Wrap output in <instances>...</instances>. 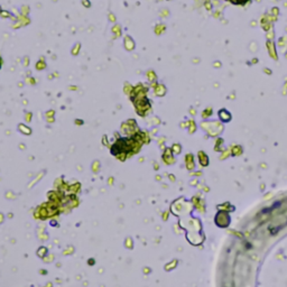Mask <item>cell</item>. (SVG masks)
Segmentation results:
<instances>
[{"label": "cell", "mask_w": 287, "mask_h": 287, "mask_svg": "<svg viewBox=\"0 0 287 287\" xmlns=\"http://www.w3.org/2000/svg\"><path fill=\"white\" fill-rule=\"evenodd\" d=\"M80 48H81V45H80V44H76L74 47L72 48V55H78Z\"/></svg>", "instance_id": "cell-9"}, {"label": "cell", "mask_w": 287, "mask_h": 287, "mask_svg": "<svg viewBox=\"0 0 287 287\" xmlns=\"http://www.w3.org/2000/svg\"><path fill=\"white\" fill-rule=\"evenodd\" d=\"M147 76H148V79L151 81V82H154L155 80H156V74L154 73L153 71H149L148 73H147Z\"/></svg>", "instance_id": "cell-11"}, {"label": "cell", "mask_w": 287, "mask_h": 287, "mask_svg": "<svg viewBox=\"0 0 287 287\" xmlns=\"http://www.w3.org/2000/svg\"><path fill=\"white\" fill-rule=\"evenodd\" d=\"M109 20H110V21H116V18H114L113 14H110V15H109Z\"/></svg>", "instance_id": "cell-15"}, {"label": "cell", "mask_w": 287, "mask_h": 287, "mask_svg": "<svg viewBox=\"0 0 287 287\" xmlns=\"http://www.w3.org/2000/svg\"><path fill=\"white\" fill-rule=\"evenodd\" d=\"M165 30V26L164 25H158V26H156V29H155V33L157 34V35H161V33Z\"/></svg>", "instance_id": "cell-6"}, {"label": "cell", "mask_w": 287, "mask_h": 287, "mask_svg": "<svg viewBox=\"0 0 287 287\" xmlns=\"http://www.w3.org/2000/svg\"><path fill=\"white\" fill-rule=\"evenodd\" d=\"M278 46L279 47H285L287 46V36H284V37H280L278 40Z\"/></svg>", "instance_id": "cell-5"}, {"label": "cell", "mask_w": 287, "mask_h": 287, "mask_svg": "<svg viewBox=\"0 0 287 287\" xmlns=\"http://www.w3.org/2000/svg\"><path fill=\"white\" fill-rule=\"evenodd\" d=\"M200 158H201V161H202L201 163H202L203 165H208V157L203 154V151H200Z\"/></svg>", "instance_id": "cell-8"}, {"label": "cell", "mask_w": 287, "mask_h": 287, "mask_svg": "<svg viewBox=\"0 0 287 287\" xmlns=\"http://www.w3.org/2000/svg\"><path fill=\"white\" fill-rule=\"evenodd\" d=\"M205 7H208V10H211V8H212V7H211V5H210V2H208V4L205 2Z\"/></svg>", "instance_id": "cell-16"}, {"label": "cell", "mask_w": 287, "mask_h": 287, "mask_svg": "<svg viewBox=\"0 0 287 287\" xmlns=\"http://www.w3.org/2000/svg\"><path fill=\"white\" fill-rule=\"evenodd\" d=\"M265 71H266V73H267V74H271V71H270V70H268V69H265Z\"/></svg>", "instance_id": "cell-17"}, {"label": "cell", "mask_w": 287, "mask_h": 287, "mask_svg": "<svg viewBox=\"0 0 287 287\" xmlns=\"http://www.w3.org/2000/svg\"><path fill=\"white\" fill-rule=\"evenodd\" d=\"M219 117H220L221 120L224 122H229L231 120V113H230L227 109H221V110L219 111Z\"/></svg>", "instance_id": "cell-2"}, {"label": "cell", "mask_w": 287, "mask_h": 287, "mask_svg": "<svg viewBox=\"0 0 287 287\" xmlns=\"http://www.w3.org/2000/svg\"><path fill=\"white\" fill-rule=\"evenodd\" d=\"M112 32H113L116 35L119 36L120 34H121V27H120L119 25H117V26H114V27L112 28Z\"/></svg>", "instance_id": "cell-10"}, {"label": "cell", "mask_w": 287, "mask_h": 287, "mask_svg": "<svg viewBox=\"0 0 287 287\" xmlns=\"http://www.w3.org/2000/svg\"><path fill=\"white\" fill-rule=\"evenodd\" d=\"M267 37H268V40H273V38H274V32H273V30H271V32H270V34H269V33H268V34H267Z\"/></svg>", "instance_id": "cell-14"}, {"label": "cell", "mask_w": 287, "mask_h": 287, "mask_svg": "<svg viewBox=\"0 0 287 287\" xmlns=\"http://www.w3.org/2000/svg\"><path fill=\"white\" fill-rule=\"evenodd\" d=\"M155 94L157 97H164L166 94V88L164 84H157V87L155 89Z\"/></svg>", "instance_id": "cell-4"}, {"label": "cell", "mask_w": 287, "mask_h": 287, "mask_svg": "<svg viewBox=\"0 0 287 287\" xmlns=\"http://www.w3.org/2000/svg\"><path fill=\"white\" fill-rule=\"evenodd\" d=\"M125 47H126L127 51H132L135 48V42L129 36L125 37Z\"/></svg>", "instance_id": "cell-3"}, {"label": "cell", "mask_w": 287, "mask_h": 287, "mask_svg": "<svg viewBox=\"0 0 287 287\" xmlns=\"http://www.w3.org/2000/svg\"><path fill=\"white\" fill-rule=\"evenodd\" d=\"M285 57H286V59H287V53H286V55H285Z\"/></svg>", "instance_id": "cell-19"}, {"label": "cell", "mask_w": 287, "mask_h": 287, "mask_svg": "<svg viewBox=\"0 0 287 287\" xmlns=\"http://www.w3.org/2000/svg\"><path fill=\"white\" fill-rule=\"evenodd\" d=\"M82 4H83V6H85L87 8H90L91 7V4H90L89 0H82Z\"/></svg>", "instance_id": "cell-12"}, {"label": "cell", "mask_w": 287, "mask_h": 287, "mask_svg": "<svg viewBox=\"0 0 287 287\" xmlns=\"http://www.w3.org/2000/svg\"><path fill=\"white\" fill-rule=\"evenodd\" d=\"M45 67H46V64H45V62H44L43 59H42V61H38L37 64H36V69H37V70H44Z\"/></svg>", "instance_id": "cell-7"}, {"label": "cell", "mask_w": 287, "mask_h": 287, "mask_svg": "<svg viewBox=\"0 0 287 287\" xmlns=\"http://www.w3.org/2000/svg\"><path fill=\"white\" fill-rule=\"evenodd\" d=\"M1 64H2V59H1V57H0V67H1Z\"/></svg>", "instance_id": "cell-18"}, {"label": "cell", "mask_w": 287, "mask_h": 287, "mask_svg": "<svg viewBox=\"0 0 287 287\" xmlns=\"http://www.w3.org/2000/svg\"><path fill=\"white\" fill-rule=\"evenodd\" d=\"M271 14H273V15H274V16H275V17L277 16V15H278V14H279L278 8H276V7H275V8H273V10H271Z\"/></svg>", "instance_id": "cell-13"}, {"label": "cell", "mask_w": 287, "mask_h": 287, "mask_svg": "<svg viewBox=\"0 0 287 287\" xmlns=\"http://www.w3.org/2000/svg\"><path fill=\"white\" fill-rule=\"evenodd\" d=\"M267 49L269 55L273 57L274 59H278V56H277V52H276V45L271 40H267Z\"/></svg>", "instance_id": "cell-1"}]
</instances>
